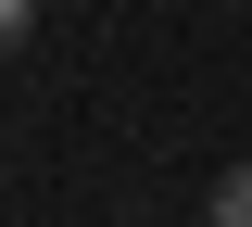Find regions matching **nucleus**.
Masks as SVG:
<instances>
[{"label": "nucleus", "instance_id": "nucleus-2", "mask_svg": "<svg viewBox=\"0 0 252 227\" xmlns=\"http://www.w3.org/2000/svg\"><path fill=\"white\" fill-rule=\"evenodd\" d=\"M26 13H38V0H0V51H13V38H26Z\"/></svg>", "mask_w": 252, "mask_h": 227}, {"label": "nucleus", "instance_id": "nucleus-1", "mask_svg": "<svg viewBox=\"0 0 252 227\" xmlns=\"http://www.w3.org/2000/svg\"><path fill=\"white\" fill-rule=\"evenodd\" d=\"M215 227H252V164H227V190H215Z\"/></svg>", "mask_w": 252, "mask_h": 227}]
</instances>
